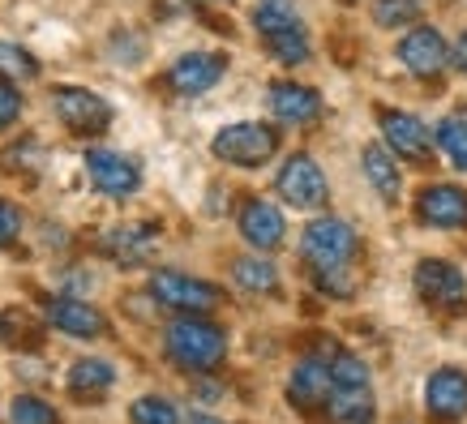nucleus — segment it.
Returning a JSON list of instances; mask_svg holds the SVG:
<instances>
[{
    "label": "nucleus",
    "mask_w": 467,
    "mask_h": 424,
    "mask_svg": "<svg viewBox=\"0 0 467 424\" xmlns=\"http://www.w3.org/2000/svg\"><path fill=\"white\" fill-rule=\"evenodd\" d=\"M300 253L317 274V287H326L330 296H348L352 292V262L360 257V236L352 223L343 219H313L300 236Z\"/></svg>",
    "instance_id": "1"
},
{
    "label": "nucleus",
    "mask_w": 467,
    "mask_h": 424,
    "mask_svg": "<svg viewBox=\"0 0 467 424\" xmlns=\"http://www.w3.org/2000/svg\"><path fill=\"white\" fill-rule=\"evenodd\" d=\"M163 352L184 373H211V368L223 365L227 335L223 326L206 322V317H176L163 335Z\"/></svg>",
    "instance_id": "2"
},
{
    "label": "nucleus",
    "mask_w": 467,
    "mask_h": 424,
    "mask_svg": "<svg viewBox=\"0 0 467 424\" xmlns=\"http://www.w3.org/2000/svg\"><path fill=\"white\" fill-rule=\"evenodd\" d=\"M211 150H214V159H223L232 168H262L279 150V129L262 125V120H236V125L214 133Z\"/></svg>",
    "instance_id": "3"
},
{
    "label": "nucleus",
    "mask_w": 467,
    "mask_h": 424,
    "mask_svg": "<svg viewBox=\"0 0 467 424\" xmlns=\"http://www.w3.org/2000/svg\"><path fill=\"white\" fill-rule=\"evenodd\" d=\"M411 283H416V296L425 300L429 309L438 313H467V279L463 270L441 262V257H425L411 270Z\"/></svg>",
    "instance_id": "4"
},
{
    "label": "nucleus",
    "mask_w": 467,
    "mask_h": 424,
    "mask_svg": "<svg viewBox=\"0 0 467 424\" xmlns=\"http://www.w3.org/2000/svg\"><path fill=\"white\" fill-rule=\"evenodd\" d=\"M150 296L159 305L176 309L181 317H202L219 305V287L206 279H193V274H181V270H155L150 274Z\"/></svg>",
    "instance_id": "5"
},
{
    "label": "nucleus",
    "mask_w": 467,
    "mask_h": 424,
    "mask_svg": "<svg viewBox=\"0 0 467 424\" xmlns=\"http://www.w3.org/2000/svg\"><path fill=\"white\" fill-rule=\"evenodd\" d=\"M52 108H57L60 125L69 129V133H78V138H95V133H103V129L112 125L108 99H99V95L86 90V86H57Z\"/></svg>",
    "instance_id": "6"
},
{
    "label": "nucleus",
    "mask_w": 467,
    "mask_h": 424,
    "mask_svg": "<svg viewBox=\"0 0 467 424\" xmlns=\"http://www.w3.org/2000/svg\"><path fill=\"white\" fill-rule=\"evenodd\" d=\"M275 189H279V198L287 202V206H296V211H317V206H326V198H330V184H326V171L313 163L309 155H292L279 168V176H275Z\"/></svg>",
    "instance_id": "7"
},
{
    "label": "nucleus",
    "mask_w": 467,
    "mask_h": 424,
    "mask_svg": "<svg viewBox=\"0 0 467 424\" xmlns=\"http://www.w3.org/2000/svg\"><path fill=\"white\" fill-rule=\"evenodd\" d=\"M378 120H382V138H386V150L399 159H408L416 168L433 163V146H429V125L416 120L411 112H395V108H378Z\"/></svg>",
    "instance_id": "8"
},
{
    "label": "nucleus",
    "mask_w": 467,
    "mask_h": 424,
    "mask_svg": "<svg viewBox=\"0 0 467 424\" xmlns=\"http://www.w3.org/2000/svg\"><path fill=\"white\" fill-rule=\"evenodd\" d=\"M425 411L438 424H459L467 416V373L463 368H438L425 382Z\"/></svg>",
    "instance_id": "9"
},
{
    "label": "nucleus",
    "mask_w": 467,
    "mask_h": 424,
    "mask_svg": "<svg viewBox=\"0 0 467 424\" xmlns=\"http://www.w3.org/2000/svg\"><path fill=\"white\" fill-rule=\"evenodd\" d=\"M86 171H90L95 189L108 193V198H133L138 184H142V168L129 155H116V150H90L86 155Z\"/></svg>",
    "instance_id": "10"
},
{
    "label": "nucleus",
    "mask_w": 467,
    "mask_h": 424,
    "mask_svg": "<svg viewBox=\"0 0 467 424\" xmlns=\"http://www.w3.org/2000/svg\"><path fill=\"white\" fill-rule=\"evenodd\" d=\"M420 223L441 227V232H467V193L454 184H425L416 198Z\"/></svg>",
    "instance_id": "11"
},
{
    "label": "nucleus",
    "mask_w": 467,
    "mask_h": 424,
    "mask_svg": "<svg viewBox=\"0 0 467 424\" xmlns=\"http://www.w3.org/2000/svg\"><path fill=\"white\" fill-rule=\"evenodd\" d=\"M287 398L300 411H322L330 398V352L322 356H300V365L287 377Z\"/></svg>",
    "instance_id": "12"
},
{
    "label": "nucleus",
    "mask_w": 467,
    "mask_h": 424,
    "mask_svg": "<svg viewBox=\"0 0 467 424\" xmlns=\"http://www.w3.org/2000/svg\"><path fill=\"white\" fill-rule=\"evenodd\" d=\"M43 313H47V322L57 326L60 335H69V339H99L103 330H108V317H103L95 305L73 300V296H52L43 305Z\"/></svg>",
    "instance_id": "13"
},
{
    "label": "nucleus",
    "mask_w": 467,
    "mask_h": 424,
    "mask_svg": "<svg viewBox=\"0 0 467 424\" xmlns=\"http://www.w3.org/2000/svg\"><path fill=\"white\" fill-rule=\"evenodd\" d=\"M227 73V57L219 52H189L168 69V86L176 95H206Z\"/></svg>",
    "instance_id": "14"
},
{
    "label": "nucleus",
    "mask_w": 467,
    "mask_h": 424,
    "mask_svg": "<svg viewBox=\"0 0 467 424\" xmlns=\"http://www.w3.org/2000/svg\"><path fill=\"white\" fill-rule=\"evenodd\" d=\"M399 60L408 65L416 78H438L451 65V47L433 26H416L408 39L399 43Z\"/></svg>",
    "instance_id": "15"
},
{
    "label": "nucleus",
    "mask_w": 467,
    "mask_h": 424,
    "mask_svg": "<svg viewBox=\"0 0 467 424\" xmlns=\"http://www.w3.org/2000/svg\"><path fill=\"white\" fill-rule=\"evenodd\" d=\"M236 223H241V236L254 249H275V244H284V214H279V206H270V202L262 198H249L241 206V214H236Z\"/></svg>",
    "instance_id": "16"
},
{
    "label": "nucleus",
    "mask_w": 467,
    "mask_h": 424,
    "mask_svg": "<svg viewBox=\"0 0 467 424\" xmlns=\"http://www.w3.org/2000/svg\"><path fill=\"white\" fill-rule=\"evenodd\" d=\"M270 112L284 125H313L322 116V95L300 82H275L270 86Z\"/></svg>",
    "instance_id": "17"
},
{
    "label": "nucleus",
    "mask_w": 467,
    "mask_h": 424,
    "mask_svg": "<svg viewBox=\"0 0 467 424\" xmlns=\"http://www.w3.org/2000/svg\"><path fill=\"white\" fill-rule=\"evenodd\" d=\"M65 386H69V395L78 398V403H99L116 386V368L108 365V360H99V356H82V360L69 365Z\"/></svg>",
    "instance_id": "18"
},
{
    "label": "nucleus",
    "mask_w": 467,
    "mask_h": 424,
    "mask_svg": "<svg viewBox=\"0 0 467 424\" xmlns=\"http://www.w3.org/2000/svg\"><path fill=\"white\" fill-rule=\"evenodd\" d=\"M326 420L330 424H373L378 420V403L368 386H330L326 398Z\"/></svg>",
    "instance_id": "19"
},
{
    "label": "nucleus",
    "mask_w": 467,
    "mask_h": 424,
    "mask_svg": "<svg viewBox=\"0 0 467 424\" xmlns=\"http://www.w3.org/2000/svg\"><path fill=\"white\" fill-rule=\"evenodd\" d=\"M103 249L120 262V266H138L150 249H155V227L150 223H125V227H112L103 236Z\"/></svg>",
    "instance_id": "20"
},
{
    "label": "nucleus",
    "mask_w": 467,
    "mask_h": 424,
    "mask_svg": "<svg viewBox=\"0 0 467 424\" xmlns=\"http://www.w3.org/2000/svg\"><path fill=\"white\" fill-rule=\"evenodd\" d=\"M365 176L368 184L382 193L386 202H395L399 198V189H403V176H399V163L395 155L386 150L382 141H373V146H365Z\"/></svg>",
    "instance_id": "21"
},
{
    "label": "nucleus",
    "mask_w": 467,
    "mask_h": 424,
    "mask_svg": "<svg viewBox=\"0 0 467 424\" xmlns=\"http://www.w3.org/2000/svg\"><path fill=\"white\" fill-rule=\"evenodd\" d=\"M232 279L241 283L244 292H257V296H275L279 292V270L266 257H236L232 262Z\"/></svg>",
    "instance_id": "22"
},
{
    "label": "nucleus",
    "mask_w": 467,
    "mask_h": 424,
    "mask_svg": "<svg viewBox=\"0 0 467 424\" xmlns=\"http://www.w3.org/2000/svg\"><path fill=\"white\" fill-rule=\"evenodd\" d=\"M254 22H257V30H262V39L284 35V30H300V17L287 0H262L254 9Z\"/></svg>",
    "instance_id": "23"
},
{
    "label": "nucleus",
    "mask_w": 467,
    "mask_h": 424,
    "mask_svg": "<svg viewBox=\"0 0 467 424\" xmlns=\"http://www.w3.org/2000/svg\"><path fill=\"white\" fill-rule=\"evenodd\" d=\"M425 5L429 0H378V5H373V22L386 26V30L408 26V22H420Z\"/></svg>",
    "instance_id": "24"
},
{
    "label": "nucleus",
    "mask_w": 467,
    "mask_h": 424,
    "mask_svg": "<svg viewBox=\"0 0 467 424\" xmlns=\"http://www.w3.org/2000/svg\"><path fill=\"white\" fill-rule=\"evenodd\" d=\"M0 343H9V347H39V330L30 322V313L22 309L0 313Z\"/></svg>",
    "instance_id": "25"
},
{
    "label": "nucleus",
    "mask_w": 467,
    "mask_h": 424,
    "mask_svg": "<svg viewBox=\"0 0 467 424\" xmlns=\"http://www.w3.org/2000/svg\"><path fill=\"white\" fill-rule=\"evenodd\" d=\"M330 386H368V365L360 356L330 347Z\"/></svg>",
    "instance_id": "26"
},
{
    "label": "nucleus",
    "mask_w": 467,
    "mask_h": 424,
    "mask_svg": "<svg viewBox=\"0 0 467 424\" xmlns=\"http://www.w3.org/2000/svg\"><path fill=\"white\" fill-rule=\"evenodd\" d=\"M438 146L446 150V159H451L454 168L467 171V120H459V116L441 120L438 125Z\"/></svg>",
    "instance_id": "27"
},
{
    "label": "nucleus",
    "mask_w": 467,
    "mask_h": 424,
    "mask_svg": "<svg viewBox=\"0 0 467 424\" xmlns=\"http://www.w3.org/2000/svg\"><path fill=\"white\" fill-rule=\"evenodd\" d=\"M129 420H133V424H181V411L171 408L168 398L142 395L133 408H129Z\"/></svg>",
    "instance_id": "28"
},
{
    "label": "nucleus",
    "mask_w": 467,
    "mask_h": 424,
    "mask_svg": "<svg viewBox=\"0 0 467 424\" xmlns=\"http://www.w3.org/2000/svg\"><path fill=\"white\" fill-rule=\"evenodd\" d=\"M266 47H270V57L284 60V65H300V60H309V39H305V26H300V30H284V35H270Z\"/></svg>",
    "instance_id": "29"
},
{
    "label": "nucleus",
    "mask_w": 467,
    "mask_h": 424,
    "mask_svg": "<svg viewBox=\"0 0 467 424\" xmlns=\"http://www.w3.org/2000/svg\"><path fill=\"white\" fill-rule=\"evenodd\" d=\"M9 420L14 424H60V416H57V408H52V403H43V398L17 395L14 408H9Z\"/></svg>",
    "instance_id": "30"
},
{
    "label": "nucleus",
    "mask_w": 467,
    "mask_h": 424,
    "mask_svg": "<svg viewBox=\"0 0 467 424\" xmlns=\"http://www.w3.org/2000/svg\"><path fill=\"white\" fill-rule=\"evenodd\" d=\"M39 73V60L30 57L26 47H17V43H5L0 39V78H35Z\"/></svg>",
    "instance_id": "31"
},
{
    "label": "nucleus",
    "mask_w": 467,
    "mask_h": 424,
    "mask_svg": "<svg viewBox=\"0 0 467 424\" xmlns=\"http://www.w3.org/2000/svg\"><path fill=\"white\" fill-rule=\"evenodd\" d=\"M22 116V90L9 78H0V129H9Z\"/></svg>",
    "instance_id": "32"
},
{
    "label": "nucleus",
    "mask_w": 467,
    "mask_h": 424,
    "mask_svg": "<svg viewBox=\"0 0 467 424\" xmlns=\"http://www.w3.org/2000/svg\"><path fill=\"white\" fill-rule=\"evenodd\" d=\"M17 236H22V211H17L14 202L0 198V249H9Z\"/></svg>",
    "instance_id": "33"
},
{
    "label": "nucleus",
    "mask_w": 467,
    "mask_h": 424,
    "mask_svg": "<svg viewBox=\"0 0 467 424\" xmlns=\"http://www.w3.org/2000/svg\"><path fill=\"white\" fill-rule=\"evenodd\" d=\"M451 65H454L459 73H467V30L459 35V39H454V47H451Z\"/></svg>",
    "instance_id": "34"
},
{
    "label": "nucleus",
    "mask_w": 467,
    "mask_h": 424,
    "mask_svg": "<svg viewBox=\"0 0 467 424\" xmlns=\"http://www.w3.org/2000/svg\"><path fill=\"white\" fill-rule=\"evenodd\" d=\"M189 424H223V420H214V416H189Z\"/></svg>",
    "instance_id": "35"
},
{
    "label": "nucleus",
    "mask_w": 467,
    "mask_h": 424,
    "mask_svg": "<svg viewBox=\"0 0 467 424\" xmlns=\"http://www.w3.org/2000/svg\"><path fill=\"white\" fill-rule=\"evenodd\" d=\"M202 5H219V0H202Z\"/></svg>",
    "instance_id": "36"
},
{
    "label": "nucleus",
    "mask_w": 467,
    "mask_h": 424,
    "mask_svg": "<svg viewBox=\"0 0 467 424\" xmlns=\"http://www.w3.org/2000/svg\"><path fill=\"white\" fill-rule=\"evenodd\" d=\"M343 5H352V0H343Z\"/></svg>",
    "instance_id": "37"
}]
</instances>
